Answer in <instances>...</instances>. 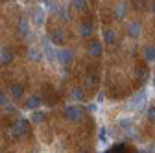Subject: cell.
Listing matches in <instances>:
<instances>
[{
  "mask_svg": "<svg viewBox=\"0 0 155 153\" xmlns=\"http://www.w3.org/2000/svg\"><path fill=\"white\" fill-rule=\"evenodd\" d=\"M26 133H28V120H26V118L17 120V122L11 125V129H9V135H11L15 140L22 138V137L26 135Z\"/></svg>",
  "mask_w": 155,
  "mask_h": 153,
  "instance_id": "obj_1",
  "label": "cell"
},
{
  "mask_svg": "<svg viewBox=\"0 0 155 153\" xmlns=\"http://www.w3.org/2000/svg\"><path fill=\"white\" fill-rule=\"evenodd\" d=\"M63 116L68 120V122H80L83 118V109L81 107H78V105H67L63 109Z\"/></svg>",
  "mask_w": 155,
  "mask_h": 153,
  "instance_id": "obj_2",
  "label": "cell"
},
{
  "mask_svg": "<svg viewBox=\"0 0 155 153\" xmlns=\"http://www.w3.org/2000/svg\"><path fill=\"white\" fill-rule=\"evenodd\" d=\"M30 21L33 22V26L41 28V26L45 24V21H46V13H45V9H43L41 6H33V8L30 9Z\"/></svg>",
  "mask_w": 155,
  "mask_h": 153,
  "instance_id": "obj_3",
  "label": "cell"
},
{
  "mask_svg": "<svg viewBox=\"0 0 155 153\" xmlns=\"http://www.w3.org/2000/svg\"><path fill=\"white\" fill-rule=\"evenodd\" d=\"M72 59H74V54L70 50H67V48H57V52H55V61L57 63L68 65V63H72Z\"/></svg>",
  "mask_w": 155,
  "mask_h": 153,
  "instance_id": "obj_4",
  "label": "cell"
},
{
  "mask_svg": "<svg viewBox=\"0 0 155 153\" xmlns=\"http://www.w3.org/2000/svg\"><path fill=\"white\" fill-rule=\"evenodd\" d=\"M129 105H131V109H135V111H142L144 107H146V94L140 90V92H137L135 96L129 100Z\"/></svg>",
  "mask_w": 155,
  "mask_h": 153,
  "instance_id": "obj_5",
  "label": "cell"
},
{
  "mask_svg": "<svg viewBox=\"0 0 155 153\" xmlns=\"http://www.w3.org/2000/svg\"><path fill=\"white\" fill-rule=\"evenodd\" d=\"M113 15H114L116 21H122L124 17H127V2L126 0H122V2H118L113 8Z\"/></svg>",
  "mask_w": 155,
  "mask_h": 153,
  "instance_id": "obj_6",
  "label": "cell"
},
{
  "mask_svg": "<svg viewBox=\"0 0 155 153\" xmlns=\"http://www.w3.org/2000/svg\"><path fill=\"white\" fill-rule=\"evenodd\" d=\"M50 41H52L55 46H63V44L67 43V35H65L63 30H54V31L50 33Z\"/></svg>",
  "mask_w": 155,
  "mask_h": 153,
  "instance_id": "obj_7",
  "label": "cell"
},
{
  "mask_svg": "<svg viewBox=\"0 0 155 153\" xmlns=\"http://www.w3.org/2000/svg\"><path fill=\"white\" fill-rule=\"evenodd\" d=\"M140 31H142V24H140V22H137V21L129 22V26H127V33H129V37L137 39V37L140 35Z\"/></svg>",
  "mask_w": 155,
  "mask_h": 153,
  "instance_id": "obj_8",
  "label": "cell"
},
{
  "mask_svg": "<svg viewBox=\"0 0 155 153\" xmlns=\"http://www.w3.org/2000/svg\"><path fill=\"white\" fill-rule=\"evenodd\" d=\"M41 103H43V98H41V96H37V94H33V96H30V98L24 102V107L33 111V109H37Z\"/></svg>",
  "mask_w": 155,
  "mask_h": 153,
  "instance_id": "obj_9",
  "label": "cell"
},
{
  "mask_svg": "<svg viewBox=\"0 0 155 153\" xmlns=\"http://www.w3.org/2000/svg\"><path fill=\"white\" fill-rule=\"evenodd\" d=\"M54 46H55L54 43H45V46H43L45 55L48 57V61H55V52H57V48H54Z\"/></svg>",
  "mask_w": 155,
  "mask_h": 153,
  "instance_id": "obj_10",
  "label": "cell"
},
{
  "mask_svg": "<svg viewBox=\"0 0 155 153\" xmlns=\"http://www.w3.org/2000/svg\"><path fill=\"white\" fill-rule=\"evenodd\" d=\"M92 31H94V26H92V22H91V21L81 22V26H80V33H81V37H91V35H92Z\"/></svg>",
  "mask_w": 155,
  "mask_h": 153,
  "instance_id": "obj_11",
  "label": "cell"
},
{
  "mask_svg": "<svg viewBox=\"0 0 155 153\" xmlns=\"http://www.w3.org/2000/svg\"><path fill=\"white\" fill-rule=\"evenodd\" d=\"M118 125L127 131V129H131V125H133V118L129 116V114H120V116H118Z\"/></svg>",
  "mask_w": 155,
  "mask_h": 153,
  "instance_id": "obj_12",
  "label": "cell"
},
{
  "mask_svg": "<svg viewBox=\"0 0 155 153\" xmlns=\"http://www.w3.org/2000/svg\"><path fill=\"white\" fill-rule=\"evenodd\" d=\"M102 52H104V46H102V43H98V41L91 43V46H89V54H91L92 57H100V55H102Z\"/></svg>",
  "mask_w": 155,
  "mask_h": 153,
  "instance_id": "obj_13",
  "label": "cell"
},
{
  "mask_svg": "<svg viewBox=\"0 0 155 153\" xmlns=\"http://www.w3.org/2000/svg\"><path fill=\"white\" fill-rule=\"evenodd\" d=\"M18 31H21V35L24 37V39L30 37V26L26 22V18H21V21H18Z\"/></svg>",
  "mask_w": 155,
  "mask_h": 153,
  "instance_id": "obj_14",
  "label": "cell"
},
{
  "mask_svg": "<svg viewBox=\"0 0 155 153\" xmlns=\"http://www.w3.org/2000/svg\"><path fill=\"white\" fill-rule=\"evenodd\" d=\"M144 61L155 63V46H146L144 48Z\"/></svg>",
  "mask_w": 155,
  "mask_h": 153,
  "instance_id": "obj_15",
  "label": "cell"
},
{
  "mask_svg": "<svg viewBox=\"0 0 155 153\" xmlns=\"http://www.w3.org/2000/svg\"><path fill=\"white\" fill-rule=\"evenodd\" d=\"M70 96H72L76 102H83V98H85V90L80 89V87H74V89L70 90Z\"/></svg>",
  "mask_w": 155,
  "mask_h": 153,
  "instance_id": "obj_16",
  "label": "cell"
},
{
  "mask_svg": "<svg viewBox=\"0 0 155 153\" xmlns=\"http://www.w3.org/2000/svg\"><path fill=\"white\" fill-rule=\"evenodd\" d=\"M9 90H11V96H13L15 100H21V98H22V85H21V83H13Z\"/></svg>",
  "mask_w": 155,
  "mask_h": 153,
  "instance_id": "obj_17",
  "label": "cell"
},
{
  "mask_svg": "<svg viewBox=\"0 0 155 153\" xmlns=\"http://www.w3.org/2000/svg\"><path fill=\"white\" fill-rule=\"evenodd\" d=\"M28 57H30V61H41L43 59V52L41 50H37V48H30V52H28Z\"/></svg>",
  "mask_w": 155,
  "mask_h": 153,
  "instance_id": "obj_18",
  "label": "cell"
},
{
  "mask_svg": "<svg viewBox=\"0 0 155 153\" xmlns=\"http://www.w3.org/2000/svg\"><path fill=\"white\" fill-rule=\"evenodd\" d=\"M104 41H105L107 44H113V43L116 41V31H114V30H105V31H104Z\"/></svg>",
  "mask_w": 155,
  "mask_h": 153,
  "instance_id": "obj_19",
  "label": "cell"
},
{
  "mask_svg": "<svg viewBox=\"0 0 155 153\" xmlns=\"http://www.w3.org/2000/svg\"><path fill=\"white\" fill-rule=\"evenodd\" d=\"M46 120V114L43 112V111H35L33 114H31V122H35V124H43Z\"/></svg>",
  "mask_w": 155,
  "mask_h": 153,
  "instance_id": "obj_20",
  "label": "cell"
},
{
  "mask_svg": "<svg viewBox=\"0 0 155 153\" xmlns=\"http://www.w3.org/2000/svg\"><path fill=\"white\" fill-rule=\"evenodd\" d=\"M9 61H13V54L4 50L2 54H0V63H9Z\"/></svg>",
  "mask_w": 155,
  "mask_h": 153,
  "instance_id": "obj_21",
  "label": "cell"
},
{
  "mask_svg": "<svg viewBox=\"0 0 155 153\" xmlns=\"http://www.w3.org/2000/svg\"><path fill=\"white\" fill-rule=\"evenodd\" d=\"M74 8L80 9V11H83L87 8V0H74Z\"/></svg>",
  "mask_w": 155,
  "mask_h": 153,
  "instance_id": "obj_22",
  "label": "cell"
},
{
  "mask_svg": "<svg viewBox=\"0 0 155 153\" xmlns=\"http://www.w3.org/2000/svg\"><path fill=\"white\" fill-rule=\"evenodd\" d=\"M146 118H148L150 122H155V107H150V109L146 111Z\"/></svg>",
  "mask_w": 155,
  "mask_h": 153,
  "instance_id": "obj_23",
  "label": "cell"
},
{
  "mask_svg": "<svg viewBox=\"0 0 155 153\" xmlns=\"http://www.w3.org/2000/svg\"><path fill=\"white\" fill-rule=\"evenodd\" d=\"M94 85H96V78L92 74H89L87 76V87H94Z\"/></svg>",
  "mask_w": 155,
  "mask_h": 153,
  "instance_id": "obj_24",
  "label": "cell"
},
{
  "mask_svg": "<svg viewBox=\"0 0 155 153\" xmlns=\"http://www.w3.org/2000/svg\"><path fill=\"white\" fill-rule=\"evenodd\" d=\"M4 105H8V98H6V94L0 90V107H4Z\"/></svg>",
  "mask_w": 155,
  "mask_h": 153,
  "instance_id": "obj_25",
  "label": "cell"
},
{
  "mask_svg": "<svg viewBox=\"0 0 155 153\" xmlns=\"http://www.w3.org/2000/svg\"><path fill=\"white\" fill-rule=\"evenodd\" d=\"M61 15H63V21H67V22L70 21V15H68L67 11H61Z\"/></svg>",
  "mask_w": 155,
  "mask_h": 153,
  "instance_id": "obj_26",
  "label": "cell"
},
{
  "mask_svg": "<svg viewBox=\"0 0 155 153\" xmlns=\"http://www.w3.org/2000/svg\"><path fill=\"white\" fill-rule=\"evenodd\" d=\"M100 138H102V140H105V129H104V127L100 129Z\"/></svg>",
  "mask_w": 155,
  "mask_h": 153,
  "instance_id": "obj_27",
  "label": "cell"
},
{
  "mask_svg": "<svg viewBox=\"0 0 155 153\" xmlns=\"http://www.w3.org/2000/svg\"><path fill=\"white\" fill-rule=\"evenodd\" d=\"M135 2H137V4L140 6V4H144V2H146V0H135Z\"/></svg>",
  "mask_w": 155,
  "mask_h": 153,
  "instance_id": "obj_28",
  "label": "cell"
},
{
  "mask_svg": "<svg viewBox=\"0 0 155 153\" xmlns=\"http://www.w3.org/2000/svg\"><path fill=\"white\" fill-rule=\"evenodd\" d=\"M151 11H153V13H155V2H153V4H151Z\"/></svg>",
  "mask_w": 155,
  "mask_h": 153,
  "instance_id": "obj_29",
  "label": "cell"
},
{
  "mask_svg": "<svg viewBox=\"0 0 155 153\" xmlns=\"http://www.w3.org/2000/svg\"><path fill=\"white\" fill-rule=\"evenodd\" d=\"M153 87H155V78H153Z\"/></svg>",
  "mask_w": 155,
  "mask_h": 153,
  "instance_id": "obj_30",
  "label": "cell"
}]
</instances>
